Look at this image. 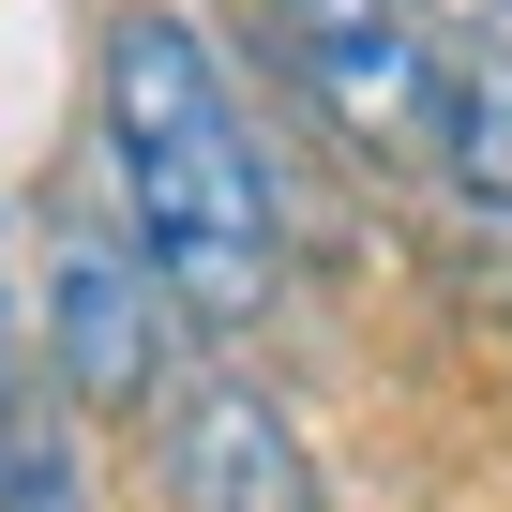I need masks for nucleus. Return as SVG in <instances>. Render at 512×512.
<instances>
[{
	"label": "nucleus",
	"instance_id": "nucleus-6",
	"mask_svg": "<svg viewBox=\"0 0 512 512\" xmlns=\"http://www.w3.org/2000/svg\"><path fill=\"white\" fill-rule=\"evenodd\" d=\"M0 512H91V467H76L61 392H16V377H0Z\"/></svg>",
	"mask_w": 512,
	"mask_h": 512
},
{
	"label": "nucleus",
	"instance_id": "nucleus-2",
	"mask_svg": "<svg viewBox=\"0 0 512 512\" xmlns=\"http://www.w3.org/2000/svg\"><path fill=\"white\" fill-rule=\"evenodd\" d=\"M46 377H61V407H106V422L166 407V377H181V302L106 196L46 211Z\"/></svg>",
	"mask_w": 512,
	"mask_h": 512
},
{
	"label": "nucleus",
	"instance_id": "nucleus-5",
	"mask_svg": "<svg viewBox=\"0 0 512 512\" xmlns=\"http://www.w3.org/2000/svg\"><path fill=\"white\" fill-rule=\"evenodd\" d=\"M437 166H452V196H467L482 226H512V31H482V46L452 61V91H437Z\"/></svg>",
	"mask_w": 512,
	"mask_h": 512
},
{
	"label": "nucleus",
	"instance_id": "nucleus-7",
	"mask_svg": "<svg viewBox=\"0 0 512 512\" xmlns=\"http://www.w3.org/2000/svg\"><path fill=\"white\" fill-rule=\"evenodd\" d=\"M407 16H422V31H497L512 0H407Z\"/></svg>",
	"mask_w": 512,
	"mask_h": 512
},
{
	"label": "nucleus",
	"instance_id": "nucleus-8",
	"mask_svg": "<svg viewBox=\"0 0 512 512\" xmlns=\"http://www.w3.org/2000/svg\"><path fill=\"white\" fill-rule=\"evenodd\" d=\"M0 317H16V256H0Z\"/></svg>",
	"mask_w": 512,
	"mask_h": 512
},
{
	"label": "nucleus",
	"instance_id": "nucleus-1",
	"mask_svg": "<svg viewBox=\"0 0 512 512\" xmlns=\"http://www.w3.org/2000/svg\"><path fill=\"white\" fill-rule=\"evenodd\" d=\"M106 211L166 272L181 332H256L272 317V287H287V181L256 151L211 31L166 16V0L106 16Z\"/></svg>",
	"mask_w": 512,
	"mask_h": 512
},
{
	"label": "nucleus",
	"instance_id": "nucleus-9",
	"mask_svg": "<svg viewBox=\"0 0 512 512\" xmlns=\"http://www.w3.org/2000/svg\"><path fill=\"white\" fill-rule=\"evenodd\" d=\"M497 31H512V16H497Z\"/></svg>",
	"mask_w": 512,
	"mask_h": 512
},
{
	"label": "nucleus",
	"instance_id": "nucleus-4",
	"mask_svg": "<svg viewBox=\"0 0 512 512\" xmlns=\"http://www.w3.org/2000/svg\"><path fill=\"white\" fill-rule=\"evenodd\" d=\"M151 482H166V512H332L302 422L256 392V377H166V407H151Z\"/></svg>",
	"mask_w": 512,
	"mask_h": 512
},
{
	"label": "nucleus",
	"instance_id": "nucleus-3",
	"mask_svg": "<svg viewBox=\"0 0 512 512\" xmlns=\"http://www.w3.org/2000/svg\"><path fill=\"white\" fill-rule=\"evenodd\" d=\"M272 46H287V76H302L362 151H437L452 61H437V31L407 16V0H272Z\"/></svg>",
	"mask_w": 512,
	"mask_h": 512
}]
</instances>
